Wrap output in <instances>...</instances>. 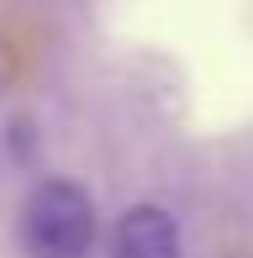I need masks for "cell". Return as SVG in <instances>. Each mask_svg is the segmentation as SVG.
Listing matches in <instances>:
<instances>
[{
  "instance_id": "obj_1",
  "label": "cell",
  "mask_w": 253,
  "mask_h": 258,
  "mask_svg": "<svg viewBox=\"0 0 253 258\" xmlns=\"http://www.w3.org/2000/svg\"><path fill=\"white\" fill-rule=\"evenodd\" d=\"M21 248L32 258H85L95 248V201L74 179H37L21 201Z\"/></svg>"
},
{
  "instance_id": "obj_2",
  "label": "cell",
  "mask_w": 253,
  "mask_h": 258,
  "mask_svg": "<svg viewBox=\"0 0 253 258\" xmlns=\"http://www.w3.org/2000/svg\"><path fill=\"white\" fill-rule=\"evenodd\" d=\"M111 253L116 258H179V221L169 216L164 206L137 201V206L121 211Z\"/></svg>"
},
{
  "instance_id": "obj_3",
  "label": "cell",
  "mask_w": 253,
  "mask_h": 258,
  "mask_svg": "<svg viewBox=\"0 0 253 258\" xmlns=\"http://www.w3.org/2000/svg\"><path fill=\"white\" fill-rule=\"evenodd\" d=\"M6 132H11L6 143H16V158H32V148H37V143H32V121H27V116H16Z\"/></svg>"
}]
</instances>
